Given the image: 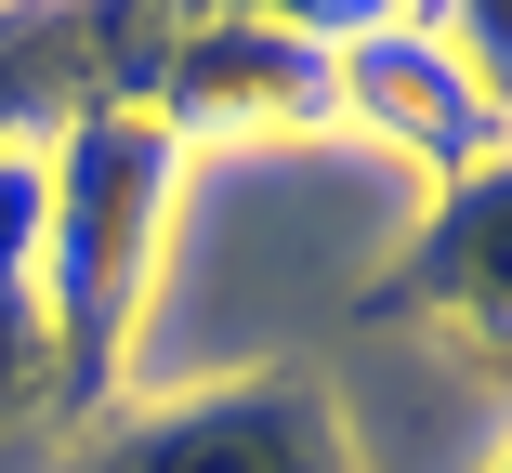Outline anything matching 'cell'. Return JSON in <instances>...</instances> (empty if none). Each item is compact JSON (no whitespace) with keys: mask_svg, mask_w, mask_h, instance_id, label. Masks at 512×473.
Here are the masks:
<instances>
[{"mask_svg":"<svg viewBox=\"0 0 512 473\" xmlns=\"http://www.w3.org/2000/svg\"><path fill=\"white\" fill-rule=\"evenodd\" d=\"M486 473H512V447H499V460H486Z\"/></svg>","mask_w":512,"mask_h":473,"instance_id":"obj_8","label":"cell"},{"mask_svg":"<svg viewBox=\"0 0 512 473\" xmlns=\"http://www.w3.org/2000/svg\"><path fill=\"white\" fill-rule=\"evenodd\" d=\"M171 198H184V158L158 145L145 106H92L40 145V342H53L66 434L132 408V342L171 263Z\"/></svg>","mask_w":512,"mask_h":473,"instance_id":"obj_1","label":"cell"},{"mask_svg":"<svg viewBox=\"0 0 512 473\" xmlns=\"http://www.w3.org/2000/svg\"><path fill=\"white\" fill-rule=\"evenodd\" d=\"M368 316L421 329L460 382L512 421V158H486L473 184H447V198L407 224V250L368 276Z\"/></svg>","mask_w":512,"mask_h":473,"instance_id":"obj_4","label":"cell"},{"mask_svg":"<svg viewBox=\"0 0 512 473\" xmlns=\"http://www.w3.org/2000/svg\"><path fill=\"white\" fill-rule=\"evenodd\" d=\"M53 473H368V447L316 368H224V382L106 408Z\"/></svg>","mask_w":512,"mask_h":473,"instance_id":"obj_2","label":"cell"},{"mask_svg":"<svg viewBox=\"0 0 512 473\" xmlns=\"http://www.w3.org/2000/svg\"><path fill=\"white\" fill-rule=\"evenodd\" d=\"M132 106L158 119L171 158L289 145V132H329V53L302 40L289 14H197V27H158Z\"/></svg>","mask_w":512,"mask_h":473,"instance_id":"obj_3","label":"cell"},{"mask_svg":"<svg viewBox=\"0 0 512 473\" xmlns=\"http://www.w3.org/2000/svg\"><path fill=\"white\" fill-rule=\"evenodd\" d=\"M447 27V53H460V79L486 92V106L512 119V0H460V14H434Z\"/></svg>","mask_w":512,"mask_h":473,"instance_id":"obj_7","label":"cell"},{"mask_svg":"<svg viewBox=\"0 0 512 473\" xmlns=\"http://www.w3.org/2000/svg\"><path fill=\"white\" fill-rule=\"evenodd\" d=\"M329 132L381 145L394 171H421L434 198L473 184L486 158H512V119L460 79V53H447L434 14H368V27L329 53Z\"/></svg>","mask_w":512,"mask_h":473,"instance_id":"obj_5","label":"cell"},{"mask_svg":"<svg viewBox=\"0 0 512 473\" xmlns=\"http://www.w3.org/2000/svg\"><path fill=\"white\" fill-rule=\"evenodd\" d=\"M171 14H0V158H40L66 119L132 106Z\"/></svg>","mask_w":512,"mask_h":473,"instance_id":"obj_6","label":"cell"}]
</instances>
